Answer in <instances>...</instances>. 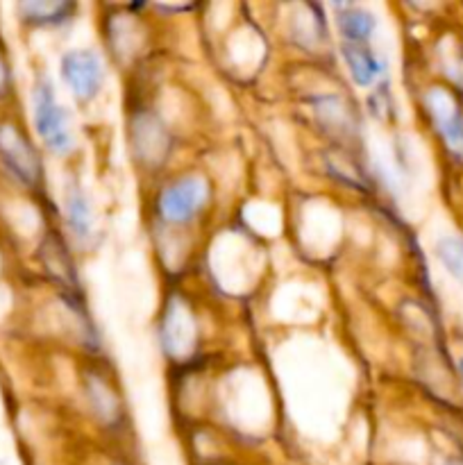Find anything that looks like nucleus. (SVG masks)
Segmentation results:
<instances>
[{
  "instance_id": "obj_13",
  "label": "nucleus",
  "mask_w": 463,
  "mask_h": 465,
  "mask_svg": "<svg viewBox=\"0 0 463 465\" xmlns=\"http://www.w3.org/2000/svg\"><path fill=\"white\" fill-rule=\"evenodd\" d=\"M9 89V71H7V64H5L3 54H0V95L7 94Z\"/></svg>"
},
{
  "instance_id": "obj_11",
  "label": "nucleus",
  "mask_w": 463,
  "mask_h": 465,
  "mask_svg": "<svg viewBox=\"0 0 463 465\" xmlns=\"http://www.w3.org/2000/svg\"><path fill=\"white\" fill-rule=\"evenodd\" d=\"M139 148H141V157L148 159L150 157V150L154 153V157H159V150L166 145V139H163V130L153 116H143L139 123ZM162 159V157H159Z\"/></svg>"
},
{
  "instance_id": "obj_12",
  "label": "nucleus",
  "mask_w": 463,
  "mask_h": 465,
  "mask_svg": "<svg viewBox=\"0 0 463 465\" xmlns=\"http://www.w3.org/2000/svg\"><path fill=\"white\" fill-rule=\"evenodd\" d=\"M89 395L94 398L91 402L98 407L100 416L107 418V420H116L118 402L112 398V395H109L107 384H103V380H98V377H91V380H89Z\"/></svg>"
},
{
  "instance_id": "obj_15",
  "label": "nucleus",
  "mask_w": 463,
  "mask_h": 465,
  "mask_svg": "<svg viewBox=\"0 0 463 465\" xmlns=\"http://www.w3.org/2000/svg\"><path fill=\"white\" fill-rule=\"evenodd\" d=\"M461 377H463V361H461Z\"/></svg>"
},
{
  "instance_id": "obj_9",
  "label": "nucleus",
  "mask_w": 463,
  "mask_h": 465,
  "mask_svg": "<svg viewBox=\"0 0 463 465\" xmlns=\"http://www.w3.org/2000/svg\"><path fill=\"white\" fill-rule=\"evenodd\" d=\"M23 21L32 25H59L66 21L73 12V5L68 3H23L21 7Z\"/></svg>"
},
{
  "instance_id": "obj_2",
  "label": "nucleus",
  "mask_w": 463,
  "mask_h": 465,
  "mask_svg": "<svg viewBox=\"0 0 463 465\" xmlns=\"http://www.w3.org/2000/svg\"><path fill=\"white\" fill-rule=\"evenodd\" d=\"M59 71H62V77L71 94L80 103H91L94 98H98L104 82V68L94 50H68L62 57Z\"/></svg>"
},
{
  "instance_id": "obj_10",
  "label": "nucleus",
  "mask_w": 463,
  "mask_h": 465,
  "mask_svg": "<svg viewBox=\"0 0 463 465\" xmlns=\"http://www.w3.org/2000/svg\"><path fill=\"white\" fill-rule=\"evenodd\" d=\"M436 254H438L440 263L445 266V271L452 277L463 282V239L457 236H445L436 245Z\"/></svg>"
},
{
  "instance_id": "obj_5",
  "label": "nucleus",
  "mask_w": 463,
  "mask_h": 465,
  "mask_svg": "<svg viewBox=\"0 0 463 465\" xmlns=\"http://www.w3.org/2000/svg\"><path fill=\"white\" fill-rule=\"evenodd\" d=\"M425 104L429 109V116L434 121L436 130L443 136L445 143L454 153L463 154V112L458 109L457 100L445 89H429L425 95Z\"/></svg>"
},
{
  "instance_id": "obj_7",
  "label": "nucleus",
  "mask_w": 463,
  "mask_h": 465,
  "mask_svg": "<svg viewBox=\"0 0 463 465\" xmlns=\"http://www.w3.org/2000/svg\"><path fill=\"white\" fill-rule=\"evenodd\" d=\"M336 9H339L336 23H339V30L343 35L345 44L366 45V41L375 32V16L368 9L357 7V5H340V7L336 5Z\"/></svg>"
},
{
  "instance_id": "obj_14",
  "label": "nucleus",
  "mask_w": 463,
  "mask_h": 465,
  "mask_svg": "<svg viewBox=\"0 0 463 465\" xmlns=\"http://www.w3.org/2000/svg\"><path fill=\"white\" fill-rule=\"evenodd\" d=\"M445 465H463V461H448Z\"/></svg>"
},
{
  "instance_id": "obj_3",
  "label": "nucleus",
  "mask_w": 463,
  "mask_h": 465,
  "mask_svg": "<svg viewBox=\"0 0 463 465\" xmlns=\"http://www.w3.org/2000/svg\"><path fill=\"white\" fill-rule=\"evenodd\" d=\"M0 159L18 182L36 186L41 182V162L27 136L14 123H0Z\"/></svg>"
},
{
  "instance_id": "obj_6",
  "label": "nucleus",
  "mask_w": 463,
  "mask_h": 465,
  "mask_svg": "<svg viewBox=\"0 0 463 465\" xmlns=\"http://www.w3.org/2000/svg\"><path fill=\"white\" fill-rule=\"evenodd\" d=\"M343 59L348 64L354 84L370 86L384 75V62L372 50H368L366 45L343 44Z\"/></svg>"
},
{
  "instance_id": "obj_8",
  "label": "nucleus",
  "mask_w": 463,
  "mask_h": 465,
  "mask_svg": "<svg viewBox=\"0 0 463 465\" xmlns=\"http://www.w3.org/2000/svg\"><path fill=\"white\" fill-rule=\"evenodd\" d=\"M66 216L68 225L75 232L77 239H89L91 232H94V213H91V204L84 191L75 184L66 189Z\"/></svg>"
},
{
  "instance_id": "obj_1",
  "label": "nucleus",
  "mask_w": 463,
  "mask_h": 465,
  "mask_svg": "<svg viewBox=\"0 0 463 465\" xmlns=\"http://www.w3.org/2000/svg\"><path fill=\"white\" fill-rule=\"evenodd\" d=\"M34 127L45 148L54 154H68L73 148V132L68 114L57 103L53 84L48 80H39L34 86Z\"/></svg>"
},
{
  "instance_id": "obj_4",
  "label": "nucleus",
  "mask_w": 463,
  "mask_h": 465,
  "mask_svg": "<svg viewBox=\"0 0 463 465\" xmlns=\"http://www.w3.org/2000/svg\"><path fill=\"white\" fill-rule=\"evenodd\" d=\"M209 184L200 177H182L159 195V213L168 223H186L207 204Z\"/></svg>"
}]
</instances>
